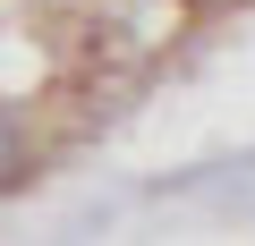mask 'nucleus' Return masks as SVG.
I'll return each instance as SVG.
<instances>
[{
  "mask_svg": "<svg viewBox=\"0 0 255 246\" xmlns=\"http://www.w3.org/2000/svg\"><path fill=\"white\" fill-rule=\"evenodd\" d=\"M34 170V153H26V128H17V119H0V187H17Z\"/></svg>",
  "mask_w": 255,
  "mask_h": 246,
  "instance_id": "obj_1",
  "label": "nucleus"
}]
</instances>
